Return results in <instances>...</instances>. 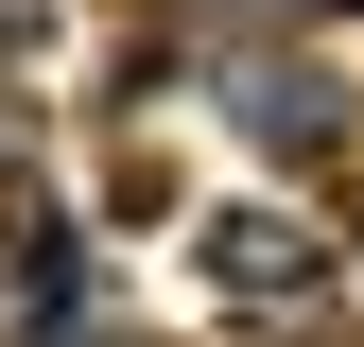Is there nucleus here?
Listing matches in <instances>:
<instances>
[{
  "mask_svg": "<svg viewBox=\"0 0 364 347\" xmlns=\"http://www.w3.org/2000/svg\"><path fill=\"white\" fill-rule=\"evenodd\" d=\"M53 53V0H0V70H35Z\"/></svg>",
  "mask_w": 364,
  "mask_h": 347,
  "instance_id": "nucleus-3",
  "label": "nucleus"
},
{
  "mask_svg": "<svg viewBox=\"0 0 364 347\" xmlns=\"http://www.w3.org/2000/svg\"><path fill=\"white\" fill-rule=\"evenodd\" d=\"M225 278H243V295H312V226H278V208H225Z\"/></svg>",
  "mask_w": 364,
  "mask_h": 347,
  "instance_id": "nucleus-2",
  "label": "nucleus"
},
{
  "mask_svg": "<svg viewBox=\"0 0 364 347\" xmlns=\"http://www.w3.org/2000/svg\"><path fill=\"white\" fill-rule=\"evenodd\" d=\"M53 347H122V330H87V313H70V330H53Z\"/></svg>",
  "mask_w": 364,
  "mask_h": 347,
  "instance_id": "nucleus-4",
  "label": "nucleus"
},
{
  "mask_svg": "<svg viewBox=\"0 0 364 347\" xmlns=\"http://www.w3.org/2000/svg\"><path fill=\"white\" fill-rule=\"evenodd\" d=\"M225 122H243V139H278V156H330L347 139V87L312 70V53H278V35H225Z\"/></svg>",
  "mask_w": 364,
  "mask_h": 347,
  "instance_id": "nucleus-1",
  "label": "nucleus"
}]
</instances>
